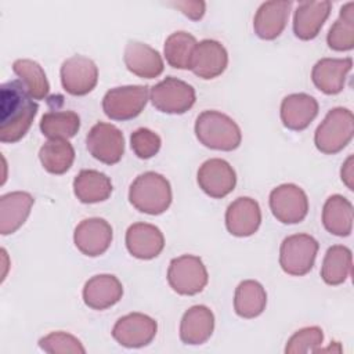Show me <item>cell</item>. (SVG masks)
I'll return each instance as SVG.
<instances>
[{
	"label": "cell",
	"mask_w": 354,
	"mask_h": 354,
	"mask_svg": "<svg viewBox=\"0 0 354 354\" xmlns=\"http://www.w3.org/2000/svg\"><path fill=\"white\" fill-rule=\"evenodd\" d=\"M98 82L95 62L84 55H73L61 65V84L71 95L88 94Z\"/></svg>",
	"instance_id": "12"
},
{
	"label": "cell",
	"mask_w": 354,
	"mask_h": 354,
	"mask_svg": "<svg viewBox=\"0 0 354 354\" xmlns=\"http://www.w3.org/2000/svg\"><path fill=\"white\" fill-rule=\"evenodd\" d=\"M86 145L93 158L105 165H115L123 156L124 137L116 126L98 122L90 129Z\"/></svg>",
	"instance_id": "10"
},
{
	"label": "cell",
	"mask_w": 354,
	"mask_h": 354,
	"mask_svg": "<svg viewBox=\"0 0 354 354\" xmlns=\"http://www.w3.org/2000/svg\"><path fill=\"white\" fill-rule=\"evenodd\" d=\"M39 347L50 354H84L86 348L77 337L66 332H51L39 340Z\"/></svg>",
	"instance_id": "35"
},
{
	"label": "cell",
	"mask_w": 354,
	"mask_h": 354,
	"mask_svg": "<svg viewBox=\"0 0 354 354\" xmlns=\"http://www.w3.org/2000/svg\"><path fill=\"white\" fill-rule=\"evenodd\" d=\"M170 288L178 295L192 296L203 290L207 283V270L201 257L183 254L170 261L167 270Z\"/></svg>",
	"instance_id": "7"
},
{
	"label": "cell",
	"mask_w": 354,
	"mask_h": 354,
	"mask_svg": "<svg viewBox=\"0 0 354 354\" xmlns=\"http://www.w3.org/2000/svg\"><path fill=\"white\" fill-rule=\"evenodd\" d=\"M156 321L142 313H130L119 318L112 328L113 339L127 348L148 346L156 336Z\"/></svg>",
	"instance_id": "11"
},
{
	"label": "cell",
	"mask_w": 354,
	"mask_h": 354,
	"mask_svg": "<svg viewBox=\"0 0 354 354\" xmlns=\"http://www.w3.org/2000/svg\"><path fill=\"white\" fill-rule=\"evenodd\" d=\"M353 68L351 58H321L313 66L311 79L324 94H339L344 88L346 77Z\"/></svg>",
	"instance_id": "18"
},
{
	"label": "cell",
	"mask_w": 354,
	"mask_h": 354,
	"mask_svg": "<svg viewBox=\"0 0 354 354\" xmlns=\"http://www.w3.org/2000/svg\"><path fill=\"white\" fill-rule=\"evenodd\" d=\"M126 248L140 260H151L160 254L165 248L162 231L148 223H134L126 231Z\"/></svg>",
	"instance_id": "16"
},
{
	"label": "cell",
	"mask_w": 354,
	"mask_h": 354,
	"mask_svg": "<svg viewBox=\"0 0 354 354\" xmlns=\"http://www.w3.org/2000/svg\"><path fill=\"white\" fill-rule=\"evenodd\" d=\"M123 59L133 75L144 79L158 77L165 68L159 51L141 41L130 40L126 44Z\"/></svg>",
	"instance_id": "19"
},
{
	"label": "cell",
	"mask_w": 354,
	"mask_h": 354,
	"mask_svg": "<svg viewBox=\"0 0 354 354\" xmlns=\"http://www.w3.org/2000/svg\"><path fill=\"white\" fill-rule=\"evenodd\" d=\"M160 145V137L147 127H140L130 136V147L140 159H149L155 156L159 152Z\"/></svg>",
	"instance_id": "37"
},
{
	"label": "cell",
	"mask_w": 354,
	"mask_h": 354,
	"mask_svg": "<svg viewBox=\"0 0 354 354\" xmlns=\"http://www.w3.org/2000/svg\"><path fill=\"white\" fill-rule=\"evenodd\" d=\"M351 266V250L343 245H333L325 253L321 267V277L328 285H340L348 278Z\"/></svg>",
	"instance_id": "29"
},
{
	"label": "cell",
	"mask_w": 354,
	"mask_h": 354,
	"mask_svg": "<svg viewBox=\"0 0 354 354\" xmlns=\"http://www.w3.org/2000/svg\"><path fill=\"white\" fill-rule=\"evenodd\" d=\"M267 304V293L263 285L254 279L242 281L234 296V310L242 318L259 317Z\"/></svg>",
	"instance_id": "28"
},
{
	"label": "cell",
	"mask_w": 354,
	"mask_h": 354,
	"mask_svg": "<svg viewBox=\"0 0 354 354\" xmlns=\"http://www.w3.org/2000/svg\"><path fill=\"white\" fill-rule=\"evenodd\" d=\"M318 253V242L308 234H293L286 236L279 249L281 268L295 277L306 275L314 267Z\"/></svg>",
	"instance_id": "5"
},
{
	"label": "cell",
	"mask_w": 354,
	"mask_h": 354,
	"mask_svg": "<svg viewBox=\"0 0 354 354\" xmlns=\"http://www.w3.org/2000/svg\"><path fill=\"white\" fill-rule=\"evenodd\" d=\"M228 65V53L225 47L212 39L199 41L194 50L191 71L201 79L209 80L220 76Z\"/></svg>",
	"instance_id": "15"
},
{
	"label": "cell",
	"mask_w": 354,
	"mask_h": 354,
	"mask_svg": "<svg viewBox=\"0 0 354 354\" xmlns=\"http://www.w3.org/2000/svg\"><path fill=\"white\" fill-rule=\"evenodd\" d=\"M196 39L184 30L171 33L165 41V58L167 64L177 69H191Z\"/></svg>",
	"instance_id": "33"
},
{
	"label": "cell",
	"mask_w": 354,
	"mask_h": 354,
	"mask_svg": "<svg viewBox=\"0 0 354 354\" xmlns=\"http://www.w3.org/2000/svg\"><path fill=\"white\" fill-rule=\"evenodd\" d=\"M270 209L274 217L283 224H297L308 213L306 192L296 184H281L270 194Z\"/></svg>",
	"instance_id": "9"
},
{
	"label": "cell",
	"mask_w": 354,
	"mask_h": 354,
	"mask_svg": "<svg viewBox=\"0 0 354 354\" xmlns=\"http://www.w3.org/2000/svg\"><path fill=\"white\" fill-rule=\"evenodd\" d=\"M73 192L82 203H98L111 196L112 183L101 171L84 169L73 180Z\"/></svg>",
	"instance_id": "26"
},
{
	"label": "cell",
	"mask_w": 354,
	"mask_h": 354,
	"mask_svg": "<svg viewBox=\"0 0 354 354\" xmlns=\"http://www.w3.org/2000/svg\"><path fill=\"white\" fill-rule=\"evenodd\" d=\"M123 295L120 281L111 274L91 277L83 288V301L93 310H105L116 304Z\"/></svg>",
	"instance_id": "22"
},
{
	"label": "cell",
	"mask_w": 354,
	"mask_h": 354,
	"mask_svg": "<svg viewBox=\"0 0 354 354\" xmlns=\"http://www.w3.org/2000/svg\"><path fill=\"white\" fill-rule=\"evenodd\" d=\"M214 329V315L206 306L189 307L180 324V339L185 344L198 346L207 342Z\"/></svg>",
	"instance_id": "25"
},
{
	"label": "cell",
	"mask_w": 354,
	"mask_h": 354,
	"mask_svg": "<svg viewBox=\"0 0 354 354\" xmlns=\"http://www.w3.org/2000/svg\"><path fill=\"white\" fill-rule=\"evenodd\" d=\"M261 223V210L259 203L249 198H236L225 212V227L234 236L253 235Z\"/></svg>",
	"instance_id": "17"
},
{
	"label": "cell",
	"mask_w": 354,
	"mask_h": 354,
	"mask_svg": "<svg viewBox=\"0 0 354 354\" xmlns=\"http://www.w3.org/2000/svg\"><path fill=\"white\" fill-rule=\"evenodd\" d=\"M80 129V118L73 111H50L40 119V130L48 140H68Z\"/></svg>",
	"instance_id": "31"
},
{
	"label": "cell",
	"mask_w": 354,
	"mask_h": 354,
	"mask_svg": "<svg viewBox=\"0 0 354 354\" xmlns=\"http://www.w3.org/2000/svg\"><path fill=\"white\" fill-rule=\"evenodd\" d=\"M39 159L48 173L64 174L75 160V149L68 140H48L41 145Z\"/></svg>",
	"instance_id": "30"
},
{
	"label": "cell",
	"mask_w": 354,
	"mask_h": 354,
	"mask_svg": "<svg viewBox=\"0 0 354 354\" xmlns=\"http://www.w3.org/2000/svg\"><path fill=\"white\" fill-rule=\"evenodd\" d=\"M152 105L165 113L181 115L192 108L196 95L191 84L174 76H167L149 91Z\"/></svg>",
	"instance_id": "8"
},
{
	"label": "cell",
	"mask_w": 354,
	"mask_h": 354,
	"mask_svg": "<svg viewBox=\"0 0 354 354\" xmlns=\"http://www.w3.org/2000/svg\"><path fill=\"white\" fill-rule=\"evenodd\" d=\"M353 155H350L342 167V180L348 189H353Z\"/></svg>",
	"instance_id": "39"
},
{
	"label": "cell",
	"mask_w": 354,
	"mask_h": 354,
	"mask_svg": "<svg viewBox=\"0 0 354 354\" xmlns=\"http://www.w3.org/2000/svg\"><path fill=\"white\" fill-rule=\"evenodd\" d=\"M195 134L201 144L217 151H234L242 141L239 126L218 111L199 113L195 122Z\"/></svg>",
	"instance_id": "3"
},
{
	"label": "cell",
	"mask_w": 354,
	"mask_h": 354,
	"mask_svg": "<svg viewBox=\"0 0 354 354\" xmlns=\"http://www.w3.org/2000/svg\"><path fill=\"white\" fill-rule=\"evenodd\" d=\"M33 196L25 191H14L0 198V234L8 235L24 225L33 206Z\"/></svg>",
	"instance_id": "24"
},
{
	"label": "cell",
	"mask_w": 354,
	"mask_h": 354,
	"mask_svg": "<svg viewBox=\"0 0 354 354\" xmlns=\"http://www.w3.org/2000/svg\"><path fill=\"white\" fill-rule=\"evenodd\" d=\"M148 86L133 84L115 87L108 90L104 95L102 109L112 120H130L142 112L148 102Z\"/></svg>",
	"instance_id": "6"
},
{
	"label": "cell",
	"mask_w": 354,
	"mask_h": 354,
	"mask_svg": "<svg viewBox=\"0 0 354 354\" xmlns=\"http://www.w3.org/2000/svg\"><path fill=\"white\" fill-rule=\"evenodd\" d=\"M325 230L336 236H348L353 230V205L343 195L329 196L322 209Z\"/></svg>",
	"instance_id": "27"
},
{
	"label": "cell",
	"mask_w": 354,
	"mask_h": 354,
	"mask_svg": "<svg viewBox=\"0 0 354 354\" xmlns=\"http://www.w3.org/2000/svg\"><path fill=\"white\" fill-rule=\"evenodd\" d=\"M37 109L39 105L19 80L3 83L0 86V141L12 144L25 137Z\"/></svg>",
	"instance_id": "1"
},
{
	"label": "cell",
	"mask_w": 354,
	"mask_h": 354,
	"mask_svg": "<svg viewBox=\"0 0 354 354\" xmlns=\"http://www.w3.org/2000/svg\"><path fill=\"white\" fill-rule=\"evenodd\" d=\"M292 1H266L254 15V33L263 40L277 39L285 29L289 19Z\"/></svg>",
	"instance_id": "20"
},
{
	"label": "cell",
	"mask_w": 354,
	"mask_h": 354,
	"mask_svg": "<svg viewBox=\"0 0 354 354\" xmlns=\"http://www.w3.org/2000/svg\"><path fill=\"white\" fill-rule=\"evenodd\" d=\"M354 116L347 108L330 109L315 130L314 142L319 152L333 155L340 152L353 138Z\"/></svg>",
	"instance_id": "4"
},
{
	"label": "cell",
	"mask_w": 354,
	"mask_h": 354,
	"mask_svg": "<svg viewBox=\"0 0 354 354\" xmlns=\"http://www.w3.org/2000/svg\"><path fill=\"white\" fill-rule=\"evenodd\" d=\"M176 8L181 10V12L184 15H187L188 18L198 21L203 17L205 14V8L206 4L203 1H191V0H185V1H174L171 3Z\"/></svg>",
	"instance_id": "38"
},
{
	"label": "cell",
	"mask_w": 354,
	"mask_h": 354,
	"mask_svg": "<svg viewBox=\"0 0 354 354\" xmlns=\"http://www.w3.org/2000/svg\"><path fill=\"white\" fill-rule=\"evenodd\" d=\"M73 242L83 254L97 257L108 250L112 242V227L100 217L84 218L75 228Z\"/></svg>",
	"instance_id": "14"
},
{
	"label": "cell",
	"mask_w": 354,
	"mask_h": 354,
	"mask_svg": "<svg viewBox=\"0 0 354 354\" xmlns=\"http://www.w3.org/2000/svg\"><path fill=\"white\" fill-rule=\"evenodd\" d=\"M324 342V333L319 326H306L295 332L286 343V354H304L317 351Z\"/></svg>",
	"instance_id": "36"
},
{
	"label": "cell",
	"mask_w": 354,
	"mask_h": 354,
	"mask_svg": "<svg viewBox=\"0 0 354 354\" xmlns=\"http://www.w3.org/2000/svg\"><path fill=\"white\" fill-rule=\"evenodd\" d=\"M326 41L335 51H348L354 47V1H348L340 8L339 18L330 26Z\"/></svg>",
	"instance_id": "34"
},
{
	"label": "cell",
	"mask_w": 354,
	"mask_h": 354,
	"mask_svg": "<svg viewBox=\"0 0 354 354\" xmlns=\"http://www.w3.org/2000/svg\"><path fill=\"white\" fill-rule=\"evenodd\" d=\"M332 3L303 1L297 6L293 15V32L300 40H311L318 36L321 28L329 17Z\"/></svg>",
	"instance_id": "23"
},
{
	"label": "cell",
	"mask_w": 354,
	"mask_h": 354,
	"mask_svg": "<svg viewBox=\"0 0 354 354\" xmlns=\"http://www.w3.org/2000/svg\"><path fill=\"white\" fill-rule=\"evenodd\" d=\"M199 188L210 198L220 199L234 191L236 174L232 166L220 158H212L203 162L198 170Z\"/></svg>",
	"instance_id": "13"
},
{
	"label": "cell",
	"mask_w": 354,
	"mask_h": 354,
	"mask_svg": "<svg viewBox=\"0 0 354 354\" xmlns=\"http://www.w3.org/2000/svg\"><path fill=\"white\" fill-rule=\"evenodd\" d=\"M317 115L318 102L306 93L289 94L281 102V120L289 130H304Z\"/></svg>",
	"instance_id": "21"
},
{
	"label": "cell",
	"mask_w": 354,
	"mask_h": 354,
	"mask_svg": "<svg viewBox=\"0 0 354 354\" xmlns=\"http://www.w3.org/2000/svg\"><path fill=\"white\" fill-rule=\"evenodd\" d=\"M129 201L141 213L162 214L171 203L170 183L159 173L145 171L131 183Z\"/></svg>",
	"instance_id": "2"
},
{
	"label": "cell",
	"mask_w": 354,
	"mask_h": 354,
	"mask_svg": "<svg viewBox=\"0 0 354 354\" xmlns=\"http://www.w3.org/2000/svg\"><path fill=\"white\" fill-rule=\"evenodd\" d=\"M14 73L33 100H43L48 95L50 84L43 68L33 59L21 58L12 64Z\"/></svg>",
	"instance_id": "32"
}]
</instances>
